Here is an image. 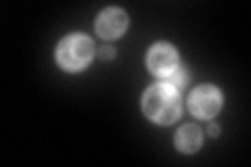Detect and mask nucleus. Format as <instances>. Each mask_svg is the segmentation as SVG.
Listing matches in <instances>:
<instances>
[{"label":"nucleus","mask_w":251,"mask_h":167,"mask_svg":"<svg viewBox=\"0 0 251 167\" xmlns=\"http://www.w3.org/2000/svg\"><path fill=\"white\" fill-rule=\"evenodd\" d=\"M90 57H92V42L84 36H72L63 40L57 50L59 63L69 71L82 69L90 61Z\"/></svg>","instance_id":"f03ea898"},{"label":"nucleus","mask_w":251,"mask_h":167,"mask_svg":"<svg viewBox=\"0 0 251 167\" xmlns=\"http://www.w3.org/2000/svg\"><path fill=\"white\" fill-rule=\"evenodd\" d=\"M186 79H188V75H186V71L184 69H180V67H176L174 71L170 73V84H172V88H184L186 86Z\"/></svg>","instance_id":"0eeeda50"},{"label":"nucleus","mask_w":251,"mask_h":167,"mask_svg":"<svg viewBox=\"0 0 251 167\" xmlns=\"http://www.w3.org/2000/svg\"><path fill=\"white\" fill-rule=\"evenodd\" d=\"M128 25V19L120 9H107L103 15L99 17L97 29L103 38H117Z\"/></svg>","instance_id":"39448f33"},{"label":"nucleus","mask_w":251,"mask_h":167,"mask_svg":"<svg viewBox=\"0 0 251 167\" xmlns=\"http://www.w3.org/2000/svg\"><path fill=\"white\" fill-rule=\"evenodd\" d=\"M149 67L155 75H170L172 71L178 67V57H176V50L168 44H159L155 46L149 54Z\"/></svg>","instance_id":"20e7f679"},{"label":"nucleus","mask_w":251,"mask_h":167,"mask_svg":"<svg viewBox=\"0 0 251 167\" xmlns=\"http://www.w3.org/2000/svg\"><path fill=\"white\" fill-rule=\"evenodd\" d=\"M209 134H211V136H218V125H216V123L209 125Z\"/></svg>","instance_id":"1a4fd4ad"},{"label":"nucleus","mask_w":251,"mask_h":167,"mask_svg":"<svg viewBox=\"0 0 251 167\" xmlns=\"http://www.w3.org/2000/svg\"><path fill=\"white\" fill-rule=\"evenodd\" d=\"M99 54H100V59H105V61H107V59H113V57H115V52H113V48H111V46H103V48H100V52H99Z\"/></svg>","instance_id":"6e6552de"},{"label":"nucleus","mask_w":251,"mask_h":167,"mask_svg":"<svg viewBox=\"0 0 251 167\" xmlns=\"http://www.w3.org/2000/svg\"><path fill=\"white\" fill-rule=\"evenodd\" d=\"M176 144L180 150H184V153H195L201 144V132L197 125H184V128L178 132Z\"/></svg>","instance_id":"423d86ee"},{"label":"nucleus","mask_w":251,"mask_h":167,"mask_svg":"<svg viewBox=\"0 0 251 167\" xmlns=\"http://www.w3.org/2000/svg\"><path fill=\"white\" fill-rule=\"evenodd\" d=\"M145 111L157 123H172L180 115L178 92L172 86H153L145 94Z\"/></svg>","instance_id":"f257e3e1"},{"label":"nucleus","mask_w":251,"mask_h":167,"mask_svg":"<svg viewBox=\"0 0 251 167\" xmlns=\"http://www.w3.org/2000/svg\"><path fill=\"white\" fill-rule=\"evenodd\" d=\"M188 105H191V111L197 117H211L218 113L220 109V94L216 88H211V86H201L197 88L193 94H191V100H188Z\"/></svg>","instance_id":"7ed1b4c3"}]
</instances>
